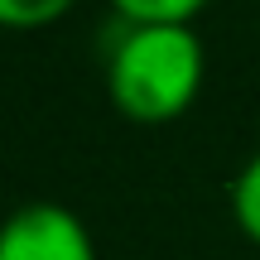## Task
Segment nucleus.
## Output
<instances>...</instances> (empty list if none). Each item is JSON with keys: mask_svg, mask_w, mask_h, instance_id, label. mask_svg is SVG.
I'll return each mask as SVG.
<instances>
[{"mask_svg": "<svg viewBox=\"0 0 260 260\" xmlns=\"http://www.w3.org/2000/svg\"><path fill=\"white\" fill-rule=\"evenodd\" d=\"M0 260H96V241L73 207L24 203L0 222Z\"/></svg>", "mask_w": 260, "mask_h": 260, "instance_id": "2", "label": "nucleus"}, {"mask_svg": "<svg viewBox=\"0 0 260 260\" xmlns=\"http://www.w3.org/2000/svg\"><path fill=\"white\" fill-rule=\"evenodd\" d=\"M207 0H111L121 24H193Z\"/></svg>", "mask_w": 260, "mask_h": 260, "instance_id": "4", "label": "nucleus"}, {"mask_svg": "<svg viewBox=\"0 0 260 260\" xmlns=\"http://www.w3.org/2000/svg\"><path fill=\"white\" fill-rule=\"evenodd\" d=\"M226 198H232V217H236V226H241V236L260 246V149L236 169Z\"/></svg>", "mask_w": 260, "mask_h": 260, "instance_id": "3", "label": "nucleus"}, {"mask_svg": "<svg viewBox=\"0 0 260 260\" xmlns=\"http://www.w3.org/2000/svg\"><path fill=\"white\" fill-rule=\"evenodd\" d=\"M207 48L193 24H121L106 53V96L125 121L164 125L198 102Z\"/></svg>", "mask_w": 260, "mask_h": 260, "instance_id": "1", "label": "nucleus"}, {"mask_svg": "<svg viewBox=\"0 0 260 260\" xmlns=\"http://www.w3.org/2000/svg\"><path fill=\"white\" fill-rule=\"evenodd\" d=\"M73 5L77 0H0V29H44Z\"/></svg>", "mask_w": 260, "mask_h": 260, "instance_id": "5", "label": "nucleus"}]
</instances>
